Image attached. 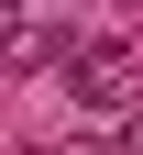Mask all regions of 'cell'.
I'll use <instances>...</instances> for the list:
<instances>
[{
    "mask_svg": "<svg viewBox=\"0 0 143 155\" xmlns=\"http://www.w3.org/2000/svg\"><path fill=\"white\" fill-rule=\"evenodd\" d=\"M66 89H77L88 111H132V100H143V55H132V45H88V55L66 67Z\"/></svg>",
    "mask_w": 143,
    "mask_h": 155,
    "instance_id": "1",
    "label": "cell"
}]
</instances>
